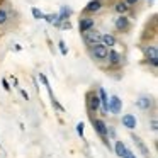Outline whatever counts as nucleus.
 <instances>
[{"label":"nucleus","mask_w":158,"mask_h":158,"mask_svg":"<svg viewBox=\"0 0 158 158\" xmlns=\"http://www.w3.org/2000/svg\"><path fill=\"white\" fill-rule=\"evenodd\" d=\"M19 21V14L14 7L10 5V2L4 0L0 4V29H7L12 27L14 22Z\"/></svg>","instance_id":"1"},{"label":"nucleus","mask_w":158,"mask_h":158,"mask_svg":"<svg viewBox=\"0 0 158 158\" xmlns=\"http://www.w3.org/2000/svg\"><path fill=\"white\" fill-rule=\"evenodd\" d=\"M106 63H107V72H121V68L126 63V56H124V53H121L116 48H112L107 51Z\"/></svg>","instance_id":"2"},{"label":"nucleus","mask_w":158,"mask_h":158,"mask_svg":"<svg viewBox=\"0 0 158 158\" xmlns=\"http://www.w3.org/2000/svg\"><path fill=\"white\" fill-rule=\"evenodd\" d=\"M90 123H92V127L94 131L97 133V136L102 139V143L106 144V148H109V150H112V146H110V139L107 138V123L102 119V117H90Z\"/></svg>","instance_id":"3"},{"label":"nucleus","mask_w":158,"mask_h":158,"mask_svg":"<svg viewBox=\"0 0 158 158\" xmlns=\"http://www.w3.org/2000/svg\"><path fill=\"white\" fill-rule=\"evenodd\" d=\"M85 107H87V112H89L90 117H95V114L99 112L100 100H99V94H97L95 89L87 90V94H85Z\"/></svg>","instance_id":"4"},{"label":"nucleus","mask_w":158,"mask_h":158,"mask_svg":"<svg viewBox=\"0 0 158 158\" xmlns=\"http://www.w3.org/2000/svg\"><path fill=\"white\" fill-rule=\"evenodd\" d=\"M112 26L116 29V32L119 34H127L133 29V21L129 19V15H116V19L112 21Z\"/></svg>","instance_id":"5"},{"label":"nucleus","mask_w":158,"mask_h":158,"mask_svg":"<svg viewBox=\"0 0 158 158\" xmlns=\"http://www.w3.org/2000/svg\"><path fill=\"white\" fill-rule=\"evenodd\" d=\"M106 7H107L106 0H90L89 4L82 9V15H92V17H95V15L100 14Z\"/></svg>","instance_id":"6"},{"label":"nucleus","mask_w":158,"mask_h":158,"mask_svg":"<svg viewBox=\"0 0 158 158\" xmlns=\"http://www.w3.org/2000/svg\"><path fill=\"white\" fill-rule=\"evenodd\" d=\"M87 51H89L90 58H92L95 63H106V60H107V51H109V49H107L104 44H100V43H99V44L89 48Z\"/></svg>","instance_id":"7"},{"label":"nucleus","mask_w":158,"mask_h":158,"mask_svg":"<svg viewBox=\"0 0 158 158\" xmlns=\"http://www.w3.org/2000/svg\"><path fill=\"white\" fill-rule=\"evenodd\" d=\"M80 36H82L83 44L87 46V49H89V48H92V46H95V44H99V43H100L102 32L97 31V29H90V31L83 32V34H80Z\"/></svg>","instance_id":"8"},{"label":"nucleus","mask_w":158,"mask_h":158,"mask_svg":"<svg viewBox=\"0 0 158 158\" xmlns=\"http://www.w3.org/2000/svg\"><path fill=\"white\" fill-rule=\"evenodd\" d=\"M134 106H136L139 110L150 112V110L155 109V99L151 95H139L136 100H134Z\"/></svg>","instance_id":"9"},{"label":"nucleus","mask_w":158,"mask_h":158,"mask_svg":"<svg viewBox=\"0 0 158 158\" xmlns=\"http://www.w3.org/2000/svg\"><path fill=\"white\" fill-rule=\"evenodd\" d=\"M39 80H41V82H43V85H44V87H46V90H48L49 99H51V106L55 107V110H58V112H65V107H63L61 104L58 102V99L55 97V94H53L51 87H49V82H48V78H46V75H44V73H39Z\"/></svg>","instance_id":"10"},{"label":"nucleus","mask_w":158,"mask_h":158,"mask_svg":"<svg viewBox=\"0 0 158 158\" xmlns=\"http://www.w3.org/2000/svg\"><path fill=\"white\" fill-rule=\"evenodd\" d=\"M107 112H110L112 116H119L123 112V99L116 94L109 97V104H107Z\"/></svg>","instance_id":"11"},{"label":"nucleus","mask_w":158,"mask_h":158,"mask_svg":"<svg viewBox=\"0 0 158 158\" xmlns=\"http://www.w3.org/2000/svg\"><path fill=\"white\" fill-rule=\"evenodd\" d=\"M90 29H95V17L80 14V19H78V31H80V34L90 31Z\"/></svg>","instance_id":"12"},{"label":"nucleus","mask_w":158,"mask_h":158,"mask_svg":"<svg viewBox=\"0 0 158 158\" xmlns=\"http://www.w3.org/2000/svg\"><path fill=\"white\" fill-rule=\"evenodd\" d=\"M139 49L141 53H143L144 58H158V46L156 43H143V44H139Z\"/></svg>","instance_id":"13"},{"label":"nucleus","mask_w":158,"mask_h":158,"mask_svg":"<svg viewBox=\"0 0 158 158\" xmlns=\"http://www.w3.org/2000/svg\"><path fill=\"white\" fill-rule=\"evenodd\" d=\"M97 94H99V100H100V109H99V112H100V116H102V117H106V116H109V112H107L109 95H107V92H106V89H104V87H99V89H97Z\"/></svg>","instance_id":"14"},{"label":"nucleus","mask_w":158,"mask_h":158,"mask_svg":"<svg viewBox=\"0 0 158 158\" xmlns=\"http://www.w3.org/2000/svg\"><path fill=\"white\" fill-rule=\"evenodd\" d=\"M131 139H133V143L136 144V148H138V151L141 153V156L143 158H150V148L146 146V143H144L143 139H141L138 134H134V133H131Z\"/></svg>","instance_id":"15"},{"label":"nucleus","mask_w":158,"mask_h":158,"mask_svg":"<svg viewBox=\"0 0 158 158\" xmlns=\"http://www.w3.org/2000/svg\"><path fill=\"white\" fill-rule=\"evenodd\" d=\"M121 124H123V127H126L127 131L133 133L138 127V119H136L134 114H123V116H121Z\"/></svg>","instance_id":"16"},{"label":"nucleus","mask_w":158,"mask_h":158,"mask_svg":"<svg viewBox=\"0 0 158 158\" xmlns=\"http://www.w3.org/2000/svg\"><path fill=\"white\" fill-rule=\"evenodd\" d=\"M110 9H112V12H114V14H117V15H127L131 12V9L126 5L124 0H112Z\"/></svg>","instance_id":"17"},{"label":"nucleus","mask_w":158,"mask_h":158,"mask_svg":"<svg viewBox=\"0 0 158 158\" xmlns=\"http://www.w3.org/2000/svg\"><path fill=\"white\" fill-rule=\"evenodd\" d=\"M100 44H104L107 49H112L117 46V38L112 32H102V38H100Z\"/></svg>","instance_id":"18"},{"label":"nucleus","mask_w":158,"mask_h":158,"mask_svg":"<svg viewBox=\"0 0 158 158\" xmlns=\"http://www.w3.org/2000/svg\"><path fill=\"white\" fill-rule=\"evenodd\" d=\"M56 14H58V19H56V21L61 24V22H65V21H70V17H72V14H73V9L70 7V5H61L60 12H56Z\"/></svg>","instance_id":"19"},{"label":"nucleus","mask_w":158,"mask_h":158,"mask_svg":"<svg viewBox=\"0 0 158 158\" xmlns=\"http://www.w3.org/2000/svg\"><path fill=\"white\" fill-rule=\"evenodd\" d=\"M114 153H116V156H119V158H123L124 156V153H126V150H127V146H126V143H123L121 139H114Z\"/></svg>","instance_id":"20"},{"label":"nucleus","mask_w":158,"mask_h":158,"mask_svg":"<svg viewBox=\"0 0 158 158\" xmlns=\"http://www.w3.org/2000/svg\"><path fill=\"white\" fill-rule=\"evenodd\" d=\"M143 65L150 66L151 70H156V66H158V58H143Z\"/></svg>","instance_id":"21"},{"label":"nucleus","mask_w":158,"mask_h":158,"mask_svg":"<svg viewBox=\"0 0 158 158\" xmlns=\"http://www.w3.org/2000/svg\"><path fill=\"white\" fill-rule=\"evenodd\" d=\"M31 14H32V17H34L36 21H41V19H44V12H43L41 9H38V7H32V9H31Z\"/></svg>","instance_id":"22"},{"label":"nucleus","mask_w":158,"mask_h":158,"mask_svg":"<svg viewBox=\"0 0 158 158\" xmlns=\"http://www.w3.org/2000/svg\"><path fill=\"white\" fill-rule=\"evenodd\" d=\"M150 129H151V133H156L158 131V119H156L155 114L150 117Z\"/></svg>","instance_id":"23"},{"label":"nucleus","mask_w":158,"mask_h":158,"mask_svg":"<svg viewBox=\"0 0 158 158\" xmlns=\"http://www.w3.org/2000/svg\"><path fill=\"white\" fill-rule=\"evenodd\" d=\"M58 49H60V53H61L63 56L68 55V48H66V43L63 41V39H60V41H58Z\"/></svg>","instance_id":"24"},{"label":"nucleus","mask_w":158,"mask_h":158,"mask_svg":"<svg viewBox=\"0 0 158 158\" xmlns=\"http://www.w3.org/2000/svg\"><path fill=\"white\" fill-rule=\"evenodd\" d=\"M77 134L83 139V136H85V124L83 123H77Z\"/></svg>","instance_id":"25"},{"label":"nucleus","mask_w":158,"mask_h":158,"mask_svg":"<svg viewBox=\"0 0 158 158\" xmlns=\"http://www.w3.org/2000/svg\"><path fill=\"white\" fill-rule=\"evenodd\" d=\"M56 17H58V14H56V12H51V14H44V21L48 22V24H53V22L56 21Z\"/></svg>","instance_id":"26"},{"label":"nucleus","mask_w":158,"mask_h":158,"mask_svg":"<svg viewBox=\"0 0 158 158\" xmlns=\"http://www.w3.org/2000/svg\"><path fill=\"white\" fill-rule=\"evenodd\" d=\"M124 2H126V5L131 9V10H133V9H136L138 5L141 4V0H124Z\"/></svg>","instance_id":"27"},{"label":"nucleus","mask_w":158,"mask_h":158,"mask_svg":"<svg viewBox=\"0 0 158 158\" xmlns=\"http://www.w3.org/2000/svg\"><path fill=\"white\" fill-rule=\"evenodd\" d=\"M107 138L109 139H116V127L114 126H107Z\"/></svg>","instance_id":"28"},{"label":"nucleus","mask_w":158,"mask_h":158,"mask_svg":"<svg viewBox=\"0 0 158 158\" xmlns=\"http://www.w3.org/2000/svg\"><path fill=\"white\" fill-rule=\"evenodd\" d=\"M2 87H4V90H5V92H10V89H12L7 78H2Z\"/></svg>","instance_id":"29"},{"label":"nucleus","mask_w":158,"mask_h":158,"mask_svg":"<svg viewBox=\"0 0 158 158\" xmlns=\"http://www.w3.org/2000/svg\"><path fill=\"white\" fill-rule=\"evenodd\" d=\"M60 29H63V31H70V29H72V22H70V21L61 22V27H60Z\"/></svg>","instance_id":"30"},{"label":"nucleus","mask_w":158,"mask_h":158,"mask_svg":"<svg viewBox=\"0 0 158 158\" xmlns=\"http://www.w3.org/2000/svg\"><path fill=\"white\" fill-rule=\"evenodd\" d=\"M123 158H138V156H136V153H134V151H131L129 148H127V150H126V153H124V156H123Z\"/></svg>","instance_id":"31"},{"label":"nucleus","mask_w":158,"mask_h":158,"mask_svg":"<svg viewBox=\"0 0 158 158\" xmlns=\"http://www.w3.org/2000/svg\"><path fill=\"white\" fill-rule=\"evenodd\" d=\"M21 95H22V99H24V100H29V94L26 92V90H21Z\"/></svg>","instance_id":"32"},{"label":"nucleus","mask_w":158,"mask_h":158,"mask_svg":"<svg viewBox=\"0 0 158 158\" xmlns=\"http://www.w3.org/2000/svg\"><path fill=\"white\" fill-rule=\"evenodd\" d=\"M12 85H14V87H19V80L15 78V77H12Z\"/></svg>","instance_id":"33"},{"label":"nucleus","mask_w":158,"mask_h":158,"mask_svg":"<svg viewBox=\"0 0 158 158\" xmlns=\"http://www.w3.org/2000/svg\"><path fill=\"white\" fill-rule=\"evenodd\" d=\"M14 49H15V51H22V46H21V44H15Z\"/></svg>","instance_id":"34"},{"label":"nucleus","mask_w":158,"mask_h":158,"mask_svg":"<svg viewBox=\"0 0 158 158\" xmlns=\"http://www.w3.org/2000/svg\"><path fill=\"white\" fill-rule=\"evenodd\" d=\"M146 4H148V5H150V7H151V5L155 4V0H146Z\"/></svg>","instance_id":"35"},{"label":"nucleus","mask_w":158,"mask_h":158,"mask_svg":"<svg viewBox=\"0 0 158 158\" xmlns=\"http://www.w3.org/2000/svg\"><path fill=\"white\" fill-rule=\"evenodd\" d=\"M2 2H4V0H0V4H2Z\"/></svg>","instance_id":"36"}]
</instances>
